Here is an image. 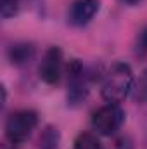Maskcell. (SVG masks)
Masks as SVG:
<instances>
[{
  "mask_svg": "<svg viewBox=\"0 0 147 149\" xmlns=\"http://www.w3.org/2000/svg\"><path fill=\"white\" fill-rule=\"evenodd\" d=\"M133 83L132 68L125 63H114L102 78V97L109 104H119L132 94Z\"/></svg>",
  "mask_w": 147,
  "mask_h": 149,
  "instance_id": "cell-1",
  "label": "cell"
},
{
  "mask_svg": "<svg viewBox=\"0 0 147 149\" xmlns=\"http://www.w3.org/2000/svg\"><path fill=\"white\" fill-rule=\"evenodd\" d=\"M38 125V114L31 109H19L5 121V135L12 144L24 142Z\"/></svg>",
  "mask_w": 147,
  "mask_h": 149,
  "instance_id": "cell-2",
  "label": "cell"
},
{
  "mask_svg": "<svg viewBox=\"0 0 147 149\" xmlns=\"http://www.w3.org/2000/svg\"><path fill=\"white\" fill-rule=\"evenodd\" d=\"M125 121V113L119 104H106L92 114V127L101 135H114Z\"/></svg>",
  "mask_w": 147,
  "mask_h": 149,
  "instance_id": "cell-3",
  "label": "cell"
},
{
  "mask_svg": "<svg viewBox=\"0 0 147 149\" xmlns=\"http://www.w3.org/2000/svg\"><path fill=\"white\" fill-rule=\"evenodd\" d=\"M62 71H64L62 50L59 47H50L43 54V59L40 63V68H38L40 78L49 85H57L62 78Z\"/></svg>",
  "mask_w": 147,
  "mask_h": 149,
  "instance_id": "cell-4",
  "label": "cell"
},
{
  "mask_svg": "<svg viewBox=\"0 0 147 149\" xmlns=\"http://www.w3.org/2000/svg\"><path fill=\"white\" fill-rule=\"evenodd\" d=\"M69 70V92H68V101L71 104H80L85 101L88 94V83H87V74L83 71V66L74 59L71 63Z\"/></svg>",
  "mask_w": 147,
  "mask_h": 149,
  "instance_id": "cell-5",
  "label": "cell"
},
{
  "mask_svg": "<svg viewBox=\"0 0 147 149\" xmlns=\"http://www.w3.org/2000/svg\"><path fill=\"white\" fill-rule=\"evenodd\" d=\"M101 9L99 0H73L68 10V21L73 26H85L88 24Z\"/></svg>",
  "mask_w": 147,
  "mask_h": 149,
  "instance_id": "cell-6",
  "label": "cell"
},
{
  "mask_svg": "<svg viewBox=\"0 0 147 149\" xmlns=\"http://www.w3.org/2000/svg\"><path fill=\"white\" fill-rule=\"evenodd\" d=\"M33 57H35V47L31 43L21 42V43H14L9 49V59L16 66H21V64L30 63Z\"/></svg>",
  "mask_w": 147,
  "mask_h": 149,
  "instance_id": "cell-7",
  "label": "cell"
},
{
  "mask_svg": "<svg viewBox=\"0 0 147 149\" xmlns=\"http://www.w3.org/2000/svg\"><path fill=\"white\" fill-rule=\"evenodd\" d=\"M59 142H61V135L55 127H47L40 135V149H57Z\"/></svg>",
  "mask_w": 147,
  "mask_h": 149,
  "instance_id": "cell-8",
  "label": "cell"
},
{
  "mask_svg": "<svg viewBox=\"0 0 147 149\" xmlns=\"http://www.w3.org/2000/svg\"><path fill=\"white\" fill-rule=\"evenodd\" d=\"M73 149H104L102 142L94 135V134H80L74 141Z\"/></svg>",
  "mask_w": 147,
  "mask_h": 149,
  "instance_id": "cell-9",
  "label": "cell"
},
{
  "mask_svg": "<svg viewBox=\"0 0 147 149\" xmlns=\"http://www.w3.org/2000/svg\"><path fill=\"white\" fill-rule=\"evenodd\" d=\"M19 0H2L0 2V14L3 19H9V17H14L17 12H19Z\"/></svg>",
  "mask_w": 147,
  "mask_h": 149,
  "instance_id": "cell-10",
  "label": "cell"
},
{
  "mask_svg": "<svg viewBox=\"0 0 147 149\" xmlns=\"http://www.w3.org/2000/svg\"><path fill=\"white\" fill-rule=\"evenodd\" d=\"M135 54L139 57H146L147 56V26L139 31V35L135 38Z\"/></svg>",
  "mask_w": 147,
  "mask_h": 149,
  "instance_id": "cell-11",
  "label": "cell"
},
{
  "mask_svg": "<svg viewBox=\"0 0 147 149\" xmlns=\"http://www.w3.org/2000/svg\"><path fill=\"white\" fill-rule=\"evenodd\" d=\"M135 97L139 102H144V104L147 102V70L142 73L140 80H139V85L135 88Z\"/></svg>",
  "mask_w": 147,
  "mask_h": 149,
  "instance_id": "cell-12",
  "label": "cell"
},
{
  "mask_svg": "<svg viewBox=\"0 0 147 149\" xmlns=\"http://www.w3.org/2000/svg\"><path fill=\"white\" fill-rule=\"evenodd\" d=\"M118 149H132L130 141H128V139H121V141L118 142Z\"/></svg>",
  "mask_w": 147,
  "mask_h": 149,
  "instance_id": "cell-13",
  "label": "cell"
},
{
  "mask_svg": "<svg viewBox=\"0 0 147 149\" xmlns=\"http://www.w3.org/2000/svg\"><path fill=\"white\" fill-rule=\"evenodd\" d=\"M125 3H128V5H135V3H139L140 0H123Z\"/></svg>",
  "mask_w": 147,
  "mask_h": 149,
  "instance_id": "cell-14",
  "label": "cell"
},
{
  "mask_svg": "<svg viewBox=\"0 0 147 149\" xmlns=\"http://www.w3.org/2000/svg\"><path fill=\"white\" fill-rule=\"evenodd\" d=\"M144 139H146V149H147V120H146V127H144Z\"/></svg>",
  "mask_w": 147,
  "mask_h": 149,
  "instance_id": "cell-15",
  "label": "cell"
}]
</instances>
